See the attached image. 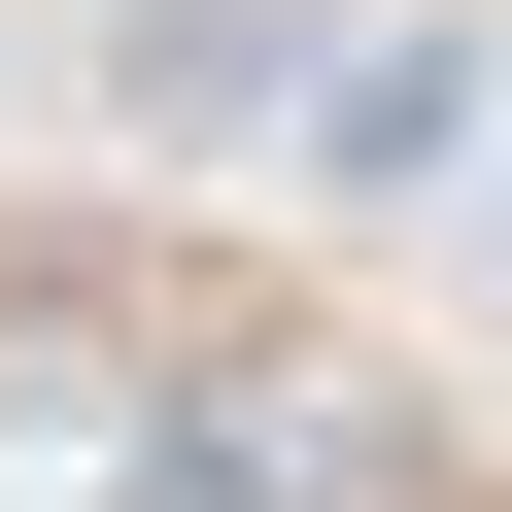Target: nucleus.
Segmentation results:
<instances>
[{
	"label": "nucleus",
	"mask_w": 512,
	"mask_h": 512,
	"mask_svg": "<svg viewBox=\"0 0 512 512\" xmlns=\"http://www.w3.org/2000/svg\"><path fill=\"white\" fill-rule=\"evenodd\" d=\"M342 0H103V137H308Z\"/></svg>",
	"instance_id": "obj_1"
},
{
	"label": "nucleus",
	"mask_w": 512,
	"mask_h": 512,
	"mask_svg": "<svg viewBox=\"0 0 512 512\" xmlns=\"http://www.w3.org/2000/svg\"><path fill=\"white\" fill-rule=\"evenodd\" d=\"M478 137H512L478 35H342V69H308V171H342V205H410V171H478Z\"/></svg>",
	"instance_id": "obj_2"
},
{
	"label": "nucleus",
	"mask_w": 512,
	"mask_h": 512,
	"mask_svg": "<svg viewBox=\"0 0 512 512\" xmlns=\"http://www.w3.org/2000/svg\"><path fill=\"white\" fill-rule=\"evenodd\" d=\"M171 512H376V410H308V376H205V410H171Z\"/></svg>",
	"instance_id": "obj_3"
},
{
	"label": "nucleus",
	"mask_w": 512,
	"mask_h": 512,
	"mask_svg": "<svg viewBox=\"0 0 512 512\" xmlns=\"http://www.w3.org/2000/svg\"><path fill=\"white\" fill-rule=\"evenodd\" d=\"M478 274H512V137H478Z\"/></svg>",
	"instance_id": "obj_4"
}]
</instances>
